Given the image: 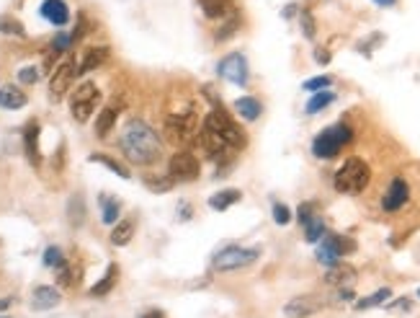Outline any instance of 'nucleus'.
Here are the masks:
<instances>
[{"label": "nucleus", "instance_id": "72a5a7b5", "mask_svg": "<svg viewBox=\"0 0 420 318\" xmlns=\"http://www.w3.org/2000/svg\"><path fill=\"white\" fill-rule=\"evenodd\" d=\"M0 31L3 34H16V36H24V26H21V21H16V18L10 16H3L0 18Z\"/></svg>", "mask_w": 420, "mask_h": 318}, {"label": "nucleus", "instance_id": "6ab92c4d", "mask_svg": "<svg viewBox=\"0 0 420 318\" xmlns=\"http://www.w3.org/2000/svg\"><path fill=\"white\" fill-rule=\"evenodd\" d=\"M26 106V94L18 86L0 88V109H21Z\"/></svg>", "mask_w": 420, "mask_h": 318}, {"label": "nucleus", "instance_id": "0eeeda50", "mask_svg": "<svg viewBox=\"0 0 420 318\" xmlns=\"http://www.w3.org/2000/svg\"><path fill=\"white\" fill-rule=\"evenodd\" d=\"M353 249H356V243H353L351 238L338 236V233H325V236H322V243H320V249H317V261L325 264V267H333V264L340 261V256L351 254Z\"/></svg>", "mask_w": 420, "mask_h": 318}, {"label": "nucleus", "instance_id": "9b49d317", "mask_svg": "<svg viewBox=\"0 0 420 318\" xmlns=\"http://www.w3.org/2000/svg\"><path fill=\"white\" fill-rule=\"evenodd\" d=\"M322 310V301L315 298V295H297L284 305V316L286 318H307L312 313Z\"/></svg>", "mask_w": 420, "mask_h": 318}, {"label": "nucleus", "instance_id": "9d476101", "mask_svg": "<svg viewBox=\"0 0 420 318\" xmlns=\"http://www.w3.org/2000/svg\"><path fill=\"white\" fill-rule=\"evenodd\" d=\"M219 75L235 83V86H248V78H250V70H248V60L240 52H232L227 57H222V62L217 65Z\"/></svg>", "mask_w": 420, "mask_h": 318}, {"label": "nucleus", "instance_id": "423d86ee", "mask_svg": "<svg viewBox=\"0 0 420 318\" xmlns=\"http://www.w3.org/2000/svg\"><path fill=\"white\" fill-rule=\"evenodd\" d=\"M261 249H245V246H225L222 251H217L214 256V269L219 272H235V269L250 267L253 261H258Z\"/></svg>", "mask_w": 420, "mask_h": 318}, {"label": "nucleus", "instance_id": "393cba45", "mask_svg": "<svg viewBox=\"0 0 420 318\" xmlns=\"http://www.w3.org/2000/svg\"><path fill=\"white\" fill-rule=\"evenodd\" d=\"M88 161H91V164H101V166H106V168H111V171L117 173V176H121V179H129V176H132V173H129V168H126L124 164H119L117 158H111V155L93 153V155H88Z\"/></svg>", "mask_w": 420, "mask_h": 318}, {"label": "nucleus", "instance_id": "20e7f679", "mask_svg": "<svg viewBox=\"0 0 420 318\" xmlns=\"http://www.w3.org/2000/svg\"><path fill=\"white\" fill-rule=\"evenodd\" d=\"M204 127L211 129L214 135H219V138L225 140L230 147H243L245 145V135L243 129L237 127L235 122H232V117H230L222 106H214L209 114H207V120H204Z\"/></svg>", "mask_w": 420, "mask_h": 318}, {"label": "nucleus", "instance_id": "bb28decb", "mask_svg": "<svg viewBox=\"0 0 420 318\" xmlns=\"http://www.w3.org/2000/svg\"><path fill=\"white\" fill-rule=\"evenodd\" d=\"M119 212H121V205H119V199L114 197H101V220L106 225H117L119 223Z\"/></svg>", "mask_w": 420, "mask_h": 318}, {"label": "nucleus", "instance_id": "4c0bfd02", "mask_svg": "<svg viewBox=\"0 0 420 318\" xmlns=\"http://www.w3.org/2000/svg\"><path fill=\"white\" fill-rule=\"evenodd\" d=\"M237 26H240V18H237V16H230V18H227V24H225V26H222V29L217 31V39H219V42H225V39H230V36L235 34Z\"/></svg>", "mask_w": 420, "mask_h": 318}, {"label": "nucleus", "instance_id": "a878e982", "mask_svg": "<svg viewBox=\"0 0 420 318\" xmlns=\"http://www.w3.org/2000/svg\"><path fill=\"white\" fill-rule=\"evenodd\" d=\"M132 236H135V223L132 220H121L111 231V243L114 246H126V243L132 241Z\"/></svg>", "mask_w": 420, "mask_h": 318}, {"label": "nucleus", "instance_id": "37998d69", "mask_svg": "<svg viewBox=\"0 0 420 318\" xmlns=\"http://www.w3.org/2000/svg\"><path fill=\"white\" fill-rule=\"evenodd\" d=\"M315 60H317L320 65H328V62H330V52L325 50V47H320V50H315Z\"/></svg>", "mask_w": 420, "mask_h": 318}, {"label": "nucleus", "instance_id": "c756f323", "mask_svg": "<svg viewBox=\"0 0 420 318\" xmlns=\"http://www.w3.org/2000/svg\"><path fill=\"white\" fill-rule=\"evenodd\" d=\"M333 101H336V94H333V91H320V94H315L310 101H307V114L322 112V109L330 106Z\"/></svg>", "mask_w": 420, "mask_h": 318}, {"label": "nucleus", "instance_id": "aec40b11", "mask_svg": "<svg viewBox=\"0 0 420 318\" xmlns=\"http://www.w3.org/2000/svg\"><path fill=\"white\" fill-rule=\"evenodd\" d=\"M243 199V191L240 189H222V191H217V194H211L209 197V207L211 210H230L232 205H237Z\"/></svg>", "mask_w": 420, "mask_h": 318}, {"label": "nucleus", "instance_id": "5701e85b", "mask_svg": "<svg viewBox=\"0 0 420 318\" xmlns=\"http://www.w3.org/2000/svg\"><path fill=\"white\" fill-rule=\"evenodd\" d=\"M117 117H119L117 106H106V109L98 114V120H96V135L101 140L106 138L111 129H114V124H117Z\"/></svg>", "mask_w": 420, "mask_h": 318}, {"label": "nucleus", "instance_id": "412c9836", "mask_svg": "<svg viewBox=\"0 0 420 318\" xmlns=\"http://www.w3.org/2000/svg\"><path fill=\"white\" fill-rule=\"evenodd\" d=\"M235 112L240 114L243 120L255 122L258 117H261L263 106H261V101H258V99H253V96H243V99H237V101H235Z\"/></svg>", "mask_w": 420, "mask_h": 318}, {"label": "nucleus", "instance_id": "a211bd4d", "mask_svg": "<svg viewBox=\"0 0 420 318\" xmlns=\"http://www.w3.org/2000/svg\"><path fill=\"white\" fill-rule=\"evenodd\" d=\"M106 60H109V47H91V50L85 52L83 62L77 65V75H83V73H91V70L101 68Z\"/></svg>", "mask_w": 420, "mask_h": 318}, {"label": "nucleus", "instance_id": "4be33fe9", "mask_svg": "<svg viewBox=\"0 0 420 318\" xmlns=\"http://www.w3.org/2000/svg\"><path fill=\"white\" fill-rule=\"evenodd\" d=\"M353 277H356V269H353L351 264H343V261H338V264L328 267L325 282H328V284H343V282H351Z\"/></svg>", "mask_w": 420, "mask_h": 318}, {"label": "nucleus", "instance_id": "58836bf2", "mask_svg": "<svg viewBox=\"0 0 420 318\" xmlns=\"http://www.w3.org/2000/svg\"><path fill=\"white\" fill-rule=\"evenodd\" d=\"M70 47H73V34H57L54 42H52V52H54V55H62V52H68Z\"/></svg>", "mask_w": 420, "mask_h": 318}, {"label": "nucleus", "instance_id": "ddd939ff", "mask_svg": "<svg viewBox=\"0 0 420 318\" xmlns=\"http://www.w3.org/2000/svg\"><path fill=\"white\" fill-rule=\"evenodd\" d=\"M407 199H410V187L405 184V179H395L389 184L387 194L382 197V207H384L387 212H397Z\"/></svg>", "mask_w": 420, "mask_h": 318}, {"label": "nucleus", "instance_id": "ea45409f", "mask_svg": "<svg viewBox=\"0 0 420 318\" xmlns=\"http://www.w3.org/2000/svg\"><path fill=\"white\" fill-rule=\"evenodd\" d=\"M273 220H276V225H289V220H292V210L286 205H281V202H276V205H273Z\"/></svg>", "mask_w": 420, "mask_h": 318}, {"label": "nucleus", "instance_id": "6e6552de", "mask_svg": "<svg viewBox=\"0 0 420 318\" xmlns=\"http://www.w3.org/2000/svg\"><path fill=\"white\" fill-rule=\"evenodd\" d=\"M202 173V164L191 150H178L170 155L168 161V176L173 181H193Z\"/></svg>", "mask_w": 420, "mask_h": 318}, {"label": "nucleus", "instance_id": "c85d7f7f", "mask_svg": "<svg viewBox=\"0 0 420 318\" xmlns=\"http://www.w3.org/2000/svg\"><path fill=\"white\" fill-rule=\"evenodd\" d=\"M68 220L70 225H75V228H80L85 220V202L80 194H75V197H70L68 202Z\"/></svg>", "mask_w": 420, "mask_h": 318}, {"label": "nucleus", "instance_id": "49530a36", "mask_svg": "<svg viewBox=\"0 0 420 318\" xmlns=\"http://www.w3.org/2000/svg\"><path fill=\"white\" fill-rule=\"evenodd\" d=\"M142 318H163V313H158V310H152V313H144Z\"/></svg>", "mask_w": 420, "mask_h": 318}, {"label": "nucleus", "instance_id": "e433bc0d", "mask_svg": "<svg viewBox=\"0 0 420 318\" xmlns=\"http://www.w3.org/2000/svg\"><path fill=\"white\" fill-rule=\"evenodd\" d=\"M315 212H317V207L312 205V202H304V205H299V210H297V220L302 225H307L310 220H315Z\"/></svg>", "mask_w": 420, "mask_h": 318}, {"label": "nucleus", "instance_id": "a18cd8bd", "mask_svg": "<svg viewBox=\"0 0 420 318\" xmlns=\"http://www.w3.org/2000/svg\"><path fill=\"white\" fill-rule=\"evenodd\" d=\"M377 6H382V8H389V6H395L397 0H374Z\"/></svg>", "mask_w": 420, "mask_h": 318}, {"label": "nucleus", "instance_id": "de8ad7c7", "mask_svg": "<svg viewBox=\"0 0 420 318\" xmlns=\"http://www.w3.org/2000/svg\"><path fill=\"white\" fill-rule=\"evenodd\" d=\"M418 298H420V290H418Z\"/></svg>", "mask_w": 420, "mask_h": 318}, {"label": "nucleus", "instance_id": "1a4fd4ad", "mask_svg": "<svg viewBox=\"0 0 420 318\" xmlns=\"http://www.w3.org/2000/svg\"><path fill=\"white\" fill-rule=\"evenodd\" d=\"M77 78V62L73 57H68L65 62H59L57 68L52 70L50 78V99L52 101H62L68 96L73 80Z\"/></svg>", "mask_w": 420, "mask_h": 318}, {"label": "nucleus", "instance_id": "f03ea898", "mask_svg": "<svg viewBox=\"0 0 420 318\" xmlns=\"http://www.w3.org/2000/svg\"><path fill=\"white\" fill-rule=\"evenodd\" d=\"M369 179H371L369 166L363 164L361 158H348L336 171L333 184H336V189L340 194H359V191H363L369 187Z\"/></svg>", "mask_w": 420, "mask_h": 318}, {"label": "nucleus", "instance_id": "c9c22d12", "mask_svg": "<svg viewBox=\"0 0 420 318\" xmlns=\"http://www.w3.org/2000/svg\"><path fill=\"white\" fill-rule=\"evenodd\" d=\"M57 282H59V284H65V287H73V284L77 282L75 269L70 267L68 261H65V264H62V267L57 269Z\"/></svg>", "mask_w": 420, "mask_h": 318}, {"label": "nucleus", "instance_id": "a19ab883", "mask_svg": "<svg viewBox=\"0 0 420 318\" xmlns=\"http://www.w3.org/2000/svg\"><path fill=\"white\" fill-rule=\"evenodd\" d=\"M18 80H21L24 86H34L36 80H39V70L31 68V65H29V68H21L18 70Z\"/></svg>", "mask_w": 420, "mask_h": 318}, {"label": "nucleus", "instance_id": "4468645a", "mask_svg": "<svg viewBox=\"0 0 420 318\" xmlns=\"http://www.w3.org/2000/svg\"><path fill=\"white\" fill-rule=\"evenodd\" d=\"M42 16L54 26H65L70 21V8L65 0H44Z\"/></svg>", "mask_w": 420, "mask_h": 318}, {"label": "nucleus", "instance_id": "b1692460", "mask_svg": "<svg viewBox=\"0 0 420 318\" xmlns=\"http://www.w3.org/2000/svg\"><path fill=\"white\" fill-rule=\"evenodd\" d=\"M117 277H119V267L117 264H109V269H106V275H103L101 282L91 287L93 298H103V295H109L111 290H114V284H117Z\"/></svg>", "mask_w": 420, "mask_h": 318}, {"label": "nucleus", "instance_id": "f8f14e48", "mask_svg": "<svg viewBox=\"0 0 420 318\" xmlns=\"http://www.w3.org/2000/svg\"><path fill=\"white\" fill-rule=\"evenodd\" d=\"M165 127H168V132L173 135L176 140H181V143H188V140H199V129H196V122H193L191 114H178V117H168V122H165Z\"/></svg>", "mask_w": 420, "mask_h": 318}, {"label": "nucleus", "instance_id": "cd10ccee", "mask_svg": "<svg viewBox=\"0 0 420 318\" xmlns=\"http://www.w3.org/2000/svg\"><path fill=\"white\" fill-rule=\"evenodd\" d=\"M173 184L176 181L170 179L168 173H163V176H155V173H147L144 176V187L152 191V194H165L168 189H173Z\"/></svg>", "mask_w": 420, "mask_h": 318}, {"label": "nucleus", "instance_id": "7ed1b4c3", "mask_svg": "<svg viewBox=\"0 0 420 318\" xmlns=\"http://www.w3.org/2000/svg\"><path fill=\"white\" fill-rule=\"evenodd\" d=\"M353 140V129L348 127V124H333V127L322 129L317 138L312 140V153L317 155V158H336L338 153H340V147L348 145Z\"/></svg>", "mask_w": 420, "mask_h": 318}, {"label": "nucleus", "instance_id": "473e14b6", "mask_svg": "<svg viewBox=\"0 0 420 318\" xmlns=\"http://www.w3.org/2000/svg\"><path fill=\"white\" fill-rule=\"evenodd\" d=\"M68 259H65V254H62V249L59 246H50V249L44 251V267H54L59 269L62 264H65Z\"/></svg>", "mask_w": 420, "mask_h": 318}, {"label": "nucleus", "instance_id": "79ce46f5", "mask_svg": "<svg viewBox=\"0 0 420 318\" xmlns=\"http://www.w3.org/2000/svg\"><path fill=\"white\" fill-rule=\"evenodd\" d=\"M302 31L307 39H312L315 36V18H312L310 10H302Z\"/></svg>", "mask_w": 420, "mask_h": 318}, {"label": "nucleus", "instance_id": "f704fd0d", "mask_svg": "<svg viewBox=\"0 0 420 318\" xmlns=\"http://www.w3.org/2000/svg\"><path fill=\"white\" fill-rule=\"evenodd\" d=\"M330 83H333V78L330 75H317V78H310V80H304V91H315V94H320V91H325V88H330Z\"/></svg>", "mask_w": 420, "mask_h": 318}, {"label": "nucleus", "instance_id": "c03bdc74", "mask_svg": "<svg viewBox=\"0 0 420 318\" xmlns=\"http://www.w3.org/2000/svg\"><path fill=\"white\" fill-rule=\"evenodd\" d=\"M356 295H353V290H340V301H353Z\"/></svg>", "mask_w": 420, "mask_h": 318}, {"label": "nucleus", "instance_id": "2f4dec72", "mask_svg": "<svg viewBox=\"0 0 420 318\" xmlns=\"http://www.w3.org/2000/svg\"><path fill=\"white\" fill-rule=\"evenodd\" d=\"M322 236H325V223H322V217H315V220H310V223L304 225V238H307V243H317Z\"/></svg>", "mask_w": 420, "mask_h": 318}, {"label": "nucleus", "instance_id": "f257e3e1", "mask_svg": "<svg viewBox=\"0 0 420 318\" xmlns=\"http://www.w3.org/2000/svg\"><path fill=\"white\" fill-rule=\"evenodd\" d=\"M160 138L158 132L142 120H132L121 132V153L126 155V161H132L137 166H152L160 158Z\"/></svg>", "mask_w": 420, "mask_h": 318}, {"label": "nucleus", "instance_id": "2eb2a0df", "mask_svg": "<svg viewBox=\"0 0 420 318\" xmlns=\"http://www.w3.org/2000/svg\"><path fill=\"white\" fill-rule=\"evenodd\" d=\"M24 150L31 166L42 164V155H39V124L36 122H29V127L24 129Z\"/></svg>", "mask_w": 420, "mask_h": 318}, {"label": "nucleus", "instance_id": "f3484780", "mask_svg": "<svg viewBox=\"0 0 420 318\" xmlns=\"http://www.w3.org/2000/svg\"><path fill=\"white\" fill-rule=\"evenodd\" d=\"M204 16L207 18H230L235 16V3L232 0H199Z\"/></svg>", "mask_w": 420, "mask_h": 318}, {"label": "nucleus", "instance_id": "7c9ffc66", "mask_svg": "<svg viewBox=\"0 0 420 318\" xmlns=\"http://www.w3.org/2000/svg\"><path fill=\"white\" fill-rule=\"evenodd\" d=\"M387 298H392V290H389V287H382V290H377V293L369 295V298L356 301V310H366V308H374V305H382V303H387Z\"/></svg>", "mask_w": 420, "mask_h": 318}, {"label": "nucleus", "instance_id": "dca6fc26", "mask_svg": "<svg viewBox=\"0 0 420 318\" xmlns=\"http://www.w3.org/2000/svg\"><path fill=\"white\" fill-rule=\"evenodd\" d=\"M59 293L54 290V287H50V284H42V287H36L34 295H31V308L34 310H52L59 305Z\"/></svg>", "mask_w": 420, "mask_h": 318}, {"label": "nucleus", "instance_id": "39448f33", "mask_svg": "<svg viewBox=\"0 0 420 318\" xmlns=\"http://www.w3.org/2000/svg\"><path fill=\"white\" fill-rule=\"evenodd\" d=\"M101 101V91L96 83H80V86L70 94V112H73V120L75 122H88L91 114L96 112V106Z\"/></svg>", "mask_w": 420, "mask_h": 318}]
</instances>
